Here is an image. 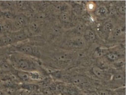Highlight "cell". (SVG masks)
Returning a JSON list of instances; mask_svg holds the SVG:
<instances>
[{"instance_id": "6da1fadb", "label": "cell", "mask_w": 126, "mask_h": 95, "mask_svg": "<svg viewBox=\"0 0 126 95\" xmlns=\"http://www.w3.org/2000/svg\"><path fill=\"white\" fill-rule=\"evenodd\" d=\"M72 85L77 88H83L86 87L89 84L87 78L82 75H76L71 79Z\"/></svg>"}, {"instance_id": "7a4b0ae2", "label": "cell", "mask_w": 126, "mask_h": 95, "mask_svg": "<svg viewBox=\"0 0 126 95\" xmlns=\"http://www.w3.org/2000/svg\"><path fill=\"white\" fill-rule=\"evenodd\" d=\"M14 19L15 27L18 29L21 28L25 25L27 20L25 16L22 14L17 15Z\"/></svg>"}, {"instance_id": "3957f363", "label": "cell", "mask_w": 126, "mask_h": 95, "mask_svg": "<svg viewBox=\"0 0 126 95\" xmlns=\"http://www.w3.org/2000/svg\"><path fill=\"white\" fill-rule=\"evenodd\" d=\"M54 57L57 60L62 62L69 61L72 59V55L70 53L65 52H60L54 55Z\"/></svg>"}, {"instance_id": "277c9868", "label": "cell", "mask_w": 126, "mask_h": 95, "mask_svg": "<svg viewBox=\"0 0 126 95\" xmlns=\"http://www.w3.org/2000/svg\"><path fill=\"white\" fill-rule=\"evenodd\" d=\"M78 88L73 85H66L64 93L63 95H79L80 93Z\"/></svg>"}, {"instance_id": "5b68a950", "label": "cell", "mask_w": 126, "mask_h": 95, "mask_svg": "<svg viewBox=\"0 0 126 95\" xmlns=\"http://www.w3.org/2000/svg\"><path fill=\"white\" fill-rule=\"evenodd\" d=\"M125 75L121 72H118L115 74L112 78V81L118 84H119L122 87H124V82L125 83Z\"/></svg>"}, {"instance_id": "8992f818", "label": "cell", "mask_w": 126, "mask_h": 95, "mask_svg": "<svg viewBox=\"0 0 126 95\" xmlns=\"http://www.w3.org/2000/svg\"><path fill=\"white\" fill-rule=\"evenodd\" d=\"M92 71L94 74L99 79H104L107 76L105 71L99 67H94L92 69Z\"/></svg>"}, {"instance_id": "52a82bcc", "label": "cell", "mask_w": 126, "mask_h": 95, "mask_svg": "<svg viewBox=\"0 0 126 95\" xmlns=\"http://www.w3.org/2000/svg\"><path fill=\"white\" fill-rule=\"evenodd\" d=\"M18 67L22 70L27 71L31 68L32 66L30 63L26 60L22 59L19 60L17 63Z\"/></svg>"}, {"instance_id": "ba28073f", "label": "cell", "mask_w": 126, "mask_h": 95, "mask_svg": "<svg viewBox=\"0 0 126 95\" xmlns=\"http://www.w3.org/2000/svg\"><path fill=\"white\" fill-rule=\"evenodd\" d=\"M73 45L77 48H81L84 47L85 41L83 38L80 36H78L74 38L72 41Z\"/></svg>"}, {"instance_id": "9c48e42d", "label": "cell", "mask_w": 126, "mask_h": 95, "mask_svg": "<svg viewBox=\"0 0 126 95\" xmlns=\"http://www.w3.org/2000/svg\"><path fill=\"white\" fill-rule=\"evenodd\" d=\"M17 77L22 81H28L30 78V73L26 71L23 70H19L16 73Z\"/></svg>"}, {"instance_id": "30bf717a", "label": "cell", "mask_w": 126, "mask_h": 95, "mask_svg": "<svg viewBox=\"0 0 126 95\" xmlns=\"http://www.w3.org/2000/svg\"><path fill=\"white\" fill-rule=\"evenodd\" d=\"M66 85L64 83L59 82L55 84L54 93L58 94H63L65 89Z\"/></svg>"}, {"instance_id": "8fae6325", "label": "cell", "mask_w": 126, "mask_h": 95, "mask_svg": "<svg viewBox=\"0 0 126 95\" xmlns=\"http://www.w3.org/2000/svg\"><path fill=\"white\" fill-rule=\"evenodd\" d=\"M17 51L20 53L32 55L33 48L29 46H22L17 48Z\"/></svg>"}, {"instance_id": "7c38bea8", "label": "cell", "mask_w": 126, "mask_h": 95, "mask_svg": "<svg viewBox=\"0 0 126 95\" xmlns=\"http://www.w3.org/2000/svg\"><path fill=\"white\" fill-rule=\"evenodd\" d=\"M85 39L88 41H91L95 39L96 36L94 32L89 29H86L84 32Z\"/></svg>"}, {"instance_id": "4fadbf2b", "label": "cell", "mask_w": 126, "mask_h": 95, "mask_svg": "<svg viewBox=\"0 0 126 95\" xmlns=\"http://www.w3.org/2000/svg\"><path fill=\"white\" fill-rule=\"evenodd\" d=\"M22 88L26 89L31 92L37 91L39 88V86L37 85L33 84H24L21 86Z\"/></svg>"}, {"instance_id": "5bb4252c", "label": "cell", "mask_w": 126, "mask_h": 95, "mask_svg": "<svg viewBox=\"0 0 126 95\" xmlns=\"http://www.w3.org/2000/svg\"><path fill=\"white\" fill-rule=\"evenodd\" d=\"M13 36V37L15 39L18 41L24 40L27 39L28 37V36L26 33L23 31L19 32L17 33H15Z\"/></svg>"}, {"instance_id": "9a60e30c", "label": "cell", "mask_w": 126, "mask_h": 95, "mask_svg": "<svg viewBox=\"0 0 126 95\" xmlns=\"http://www.w3.org/2000/svg\"><path fill=\"white\" fill-rule=\"evenodd\" d=\"M39 28V24L36 22H33L29 24L28 29L30 33H33L37 31Z\"/></svg>"}, {"instance_id": "2e32d148", "label": "cell", "mask_w": 126, "mask_h": 95, "mask_svg": "<svg viewBox=\"0 0 126 95\" xmlns=\"http://www.w3.org/2000/svg\"><path fill=\"white\" fill-rule=\"evenodd\" d=\"M110 95H125V88H117L113 91H110Z\"/></svg>"}, {"instance_id": "e0dca14e", "label": "cell", "mask_w": 126, "mask_h": 95, "mask_svg": "<svg viewBox=\"0 0 126 95\" xmlns=\"http://www.w3.org/2000/svg\"><path fill=\"white\" fill-rule=\"evenodd\" d=\"M107 53V51L106 50L98 48L95 51V52L94 53L93 56L95 58L101 57L105 55V54Z\"/></svg>"}, {"instance_id": "ac0fdd59", "label": "cell", "mask_w": 126, "mask_h": 95, "mask_svg": "<svg viewBox=\"0 0 126 95\" xmlns=\"http://www.w3.org/2000/svg\"><path fill=\"white\" fill-rule=\"evenodd\" d=\"M0 68L4 72H9L11 70V65L6 62H4L1 64Z\"/></svg>"}, {"instance_id": "d6986e66", "label": "cell", "mask_w": 126, "mask_h": 95, "mask_svg": "<svg viewBox=\"0 0 126 95\" xmlns=\"http://www.w3.org/2000/svg\"><path fill=\"white\" fill-rule=\"evenodd\" d=\"M59 18L61 21L65 22L68 23L70 21V16L65 13H62L59 16Z\"/></svg>"}, {"instance_id": "ffe728a7", "label": "cell", "mask_w": 126, "mask_h": 95, "mask_svg": "<svg viewBox=\"0 0 126 95\" xmlns=\"http://www.w3.org/2000/svg\"><path fill=\"white\" fill-rule=\"evenodd\" d=\"M85 25L83 23L79 24L77 28L76 32L78 34H80L84 32L85 29Z\"/></svg>"}, {"instance_id": "44dd1931", "label": "cell", "mask_w": 126, "mask_h": 95, "mask_svg": "<svg viewBox=\"0 0 126 95\" xmlns=\"http://www.w3.org/2000/svg\"><path fill=\"white\" fill-rule=\"evenodd\" d=\"M3 6L5 8L9 10L13 9L15 7V4L14 2L11 1H4L3 2Z\"/></svg>"}, {"instance_id": "7402d4cb", "label": "cell", "mask_w": 126, "mask_h": 95, "mask_svg": "<svg viewBox=\"0 0 126 95\" xmlns=\"http://www.w3.org/2000/svg\"><path fill=\"white\" fill-rule=\"evenodd\" d=\"M43 95H54V92L49 87H44L42 90Z\"/></svg>"}, {"instance_id": "603a6c76", "label": "cell", "mask_w": 126, "mask_h": 95, "mask_svg": "<svg viewBox=\"0 0 126 95\" xmlns=\"http://www.w3.org/2000/svg\"><path fill=\"white\" fill-rule=\"evenodd\" d=\"M122 32L123 31L121 28L120 27H116L113 30V34L115 37H118L121 35Z\"/></svg>"}, {"instance_id": "cb8c5ba5", "label": "cell", "mask_w": 126, "mask_h": 95, "mask_svg": "<svg viewBox=\"0 0 126 95\" xmlns=\"http://www.w3.org/2000/svg\"><path fill=\"white\" fill-rule=\"evenodd\" d=\"M112 25L110 23H107L103 26V31L106 33H109L112 29Z\"/></svg>"}, {"instance_id": "d4e9b609", "label": "cell", "mask_w": 126, "mask_h": 95, "mask_svg": "<svg viewBox=\"0 0 126 95\" xmlns=\"http://www.w3.org/2000/svg\"><path fill=\"white\" fill-rule=\"evenodd\" d=\"M32 92L26 89L21 88V90H20L19 91H17L16 94L17 95H31Z\"/></svg>"}, {"instance_id": "484cf974", "label": "cell", "mask_w": 126, "mask_h": 95, "mask_svg": "<svg viewBox=\"0 0 126 95\" xmlns=\"http://www.w3.org/2000/svg\"><path fill=\"white\" fill-rule=\"evenodd\" d=\"M2 23V31H9L11 29V25L8 23L4 22L1 23Z\"/></svg>"}, {"instance_id": "4316f807", "label": "cell", "mask_w": 126, "mask_h": 95, "mask_svg": "<svg viewBox=\"0 0 126 95\" xmlns=\"http://www.w3.org/2000/svg\"><path fill=\"white\" fill-rule=\"evenodd\" d=\"M6 91L8 94V95H14L16 94L17 90L15 87H10L6 88Z\"/></svg>"}, {"instance_id": "83f0119b", "label": "cell", "mask_w": 126, "mask_h": 95, "mask_svg": "<svg viewBox=\"0 0 126 95\" xmlns=\"http://www.w3.org/2000/svg\"><path fill=\"white\" fill-rule=\"evenodd\" d=\"M13 41V39L11 37L9 36H5L3 37L1 39L2 43L3 45H8L11 43Z\"/></svg>"}, {"instance_id": "f1b7e54d", "label": "cell", "mask_w": 126, "mask_h": 95, "mask_svg": "<svg viewBox=\"0 0 126 95\" xmlns=\"http://www.w3.org/2000/svg\"><path fill=\"white\" fill-rule=\"evenodd\" d=\"M15 5L19 9H22L25 6L26 1L18 0L15 2Z\"/></svg>"}, {"instance_id": "f546056e", "label": "cell", "mask_w": 126, "mask_h": 95, "mask_svg": "<svg viewBox=\"0 0 126 95\" xmlns=\"http://www.w3.org/2000/svg\"><path fill=\"white\" fill-rule=\"evenodd\" d=\"M118 11L122 15H125L126 14V4L125 2L123 3L119 7Z\"/></svg>"}, {"instance_id": "4dcf8cb0", "label": "cell", "mask_w": 126, "mask_h": 95, "mask_svg": "<svg viewBox=\"0 0 126 95\" xmlns=\"http://www.w3.org/2000/svg\"><path fill=\"white\" fill-rule=\"evenodd\" d=\"M108 58L112 60H115L119 58V56L117 54L114 53H110L107 55Z\"/></svg>"}, {"instance_id": "1f68e13d", "label": "cell", "mask_w": 126, "mask_h": 95, "mask_svg": "<svg viewBox=\"0 0 126 95\" xmlns=\"http://www.w3.org/2000/svg\"><path fill=\"white\" fill-rule=\"evenodd\" d=\"M98 95H110V91L106 90H100L96 91Z\"/></svg>"}, {"instance_id": "d6a6232c", "label": "cell", "mask_w": 126, "mask_h": 95, "mask_svg": "<svg viewBox=\"0 0 126 95\" xmlns=\"http://www.w3.org/2000/svg\"><path fill=\"white\" fill-rule=\"evenodd\" d=\"M61 29L59 27L56 26L53 28L52 32L53 34L56 36H58L61 33Z\"/></svg>"}, {"instance_id": "836d02e7", "label": "cell", "mask_w": 126, "mask_h": 95, "mask_svg": "<svg viewBox=\"0 0 126 95\" xmlns=\"http://www.w3.org/2000/svg\"><path fill=\"white\" fill-rule=\"evenodd\" d=\"M3 15L8 19L11 20L15 18L13 14L10 12H6L3 14Z\"/></svg>"}, {"instance_id": "e575fe53", "label": "cell", "mask_w": 126, "mask_h": 95, "mask_svg": "<svg viewBox=\"0 0 126 95\" xmlns=\"http://www.w3.org/2000/svg\"><path fill=\"white\" fill-rule=\"evenodd\" d=\"M5 86L6 87H15L14 86V84L12 81L10 79H8L5 81L4 83Z\"/></svg>"}, {"instance_id": "d590c367", "label": "cell", "mask_w": 126, "mask_h": 95, "mask_svg": "<svg viewBox=\"0 0 126 95\" xmlns=\"http://www.w3.org/2000/svg\"><path fill=\"white\" fill-rule=\"evenodd\" d=\"M45 17V15L43 13L37 14L35 16V18L36 20H42Z\"/></svg>"}, {"instance_id": "8d00e7d4", "label": "cell", "mask_w": 126, "mask_h": 95, "mask_svg": "<svg viewBox=\"0 0 126 95\" xmlns=\"http://www.w3.org/2000/svg\"><path fill=\"white\" fill-rule=\"evenodd\" d=\"M30 73V78L34 79H37L39 78V74L37 72H32Z\"/></svg>"}, {"instance_id": "74e56055", "label": "cell", "mask_w": 126, "mask_h": 95, "mask_svg": "<svg viewBox=\"0 0 126 95\" xmlns=\"http://www.w3.org/2000/svg\"><path fill=\"white\" fill-rule=\"evenodd\" d=\"M109 11L110 15L112 16L115 15L116 14V10L113 6H111L109 8Z\"/></svg>"}, {"instance_id": "f35d334b", "label": "cell", "mask_w": 126, "mask_h": 95, "mask_svg": "<svg viewBox=\"0 0 126 95\" xmlns=\"http://www.w3.org/2000/svg\"><path fill=\"white\" fill-rule=\"evenodd\" d=\"M32 55H34L36 56H39L40 55L39 51L36 48H33V53Z\"/></svg>"}, {"instance_id": "ab89813d", "label": "cell", "mask_w": 126, "mask_h": 95, "mask_svg": "<svg viewBox=\"0 0 126 95\" xmlns=\"http://www.w3.org/2000/svg\"><path fill=\"white\" fill-rule=\"evenodd\" d=\"M107 11L104 7H101L99 9V13L101 15H104L107 13Z\"/></svg>"}, {"instance_id": "60d3db41", "label": "cell", "mask_w": 126, "mask_h": 95, "mask_svg": "<svg viewBox=\"0 0 126 95\" xmlns=\"http://www.w3.org/2000/svg\"><path fill=\"white\" fill-rule=\"evenodd\" d=\"M49 4V2L48 1H42L40 2V5L43 8H45Z\"/></svg>"}, {"instance_id": "b9f144b4", "label": "cell", "mask_w": 126, "mask_h": 95, "mask_svg": "<svg viewBox=\"0 0 126 95\" xmlns=\"http://www.w3.org/2000/svg\"><path fill=\"white\" fill-rule=\"evenodd\" d=\"M94 5L93 3H90L88 4V7L89 9L90 10H92L94 9Z\"/></svg>"}, {"instance_id": "7bdbcfd3", "label": "cell", "mask_w": 126, "mask_h": 95, "mask_svg": "<svg viewBox=\"0 0 126 95\" xmlns=\"http://www.w3.org/2000/svg\"><path fill=\"white\" fill-rule=\"evenodd\" d=\"M88 95H98L96 91H91L88 94Z\"/></svg>"}, {"instance_id": "ee69618b", "label": "cell", "mask_w": 126, "mask_h": 95, "mask_svg": "<svg viewBox=\"0 0 126 95\" xmlns=\"http://www.w3.org/2000/svg\"><path fill=\"white\" fill-rule=\"evenodd\" d=\"M2 31V23L0 22V32Z\"/></svg>"}, {"instance_id": "f6af8a7d", "label": "cell", "mask_w": 126, "mask_h": 95, "mask_svg": "<svg viewBox=\"0 0 126 95\" xmlns=\"http://www.w3.org/2000/svg\"><path fill=\"white\" fill-rule=\"evenodd\" d=\"M3 14H2V13L1 12V11L0 10V17L2 16Z\"/></svg>"}, {"instance_id": "bcb514c9", "label": "cell", "mask_w": 126, "mask_h": 95, "mask_svg": "<svg viewBox=\"0 0 126 95\" xmlns=\"http://www.w3.org/2000/svg\"><path fill=\"white\" fill-rule=\"evenodd\" d=\"M79 95H88V94H81L80 93V94H79Z\"/></svg>"}, {"instance_id": "7dc6e473", "label": "cell", "mask_w": 126, "mask_h": 95, "mask_svg": "<svg viewBox=\"0 0 126 95\" xmlns=\"http://www.w3.org/2000/svg\"><path fill=\"white\" fill-rule=\"evenodd\" d=\"M0 95H3V93L1 91H0Z\"/></svg>"}, {"instance_id": "c3c4849f", "label": "cell", "mask_w": 126, "mask_h": 95, "mask_svg": "<svg viewBox=\"0 0 126 95\" xmlns=\"http://www.w3.org/2000/svg\"><path fill=\"white\" fill-rule=\"evenodd\" d=\"M41 95V94H38L35 93V94H33V95Z\"/></svg>"}, {"instance_id": "681fc988", "label": "cell", "mask_w": 126, "mask_h": 95, "mask_svg": "<svg viewBox=\"0 0 126 95\" xmlns=\"http://www.w3.org/2000/svg\"></svg>"}]
</instances>
